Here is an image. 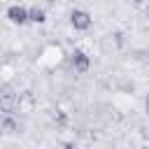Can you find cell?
I'll list each match as a JSON object with an SVG mask.
<instances>
[{"label":"cell","mask_w":149,"mask_h":149,"mask_svg":"<svg viewBox=\"0 0 149 149\" xmlns=\"http://www.w3.org/2000/svg\"><path fill=\"white\" fill-rule=\"evenodd\" d=\"M135 2H142V0H135Z\"/></svg>","instance_id":"cell-9"},{"label":"cell","mask_w":149,"mask_h":149,"mask_svg":"<svg viewBox=\"0 0 149 149\" xmlns=\"http://www.w3.org/2000/svg\"><path fill=\"white\" fill-rule=\"evenodd\" d=\"M70 21H72V26H74L77 30H86V28L91 26V14L84 12V9H74V12L70 14Z\"/></svg>","instance_id":"cell-1"},{"label":"cell","mask_w":149,"mask_h":149,"mask_svg":"<svg viewBox=\"0 0 149 149\" xmlns=\"http://www.w3.org/2000/svg\"><path fill=\"white\" fill-rule=\"evenodd\" d=\"M72 65H74V70L86 72V70H88V56H86L81 49H74V54H72Z\"/></svg>","instance_id":"cell-3"},{"label":"cell","mask_w":149,"mask_h":149,"mask_svg":"<svg viewBox=\"0 0 149 149\" xmlns=\"http://www.w3.org/2000/svg\"><path fill=\"white\" fill-rule=\"evenodd\" d=\"M0 126H2L7 133H14V130H19V123H16L12 116H2V119H0Z\"/></svg>","instance_id":"cell-6"},{"label":"cell","mask_w":149,"mask_h":149,"mask_svg":"<svg viewBox=\"0 0 149 149\" xmlns=\"http://www.w3.org/2000/svg\"><path fill=\"white\" fill-rule=\"evenodd\" d=\"M54 121H56V123H65V121H68L65 112H56V114H54Z\"/></svg>","instance_id":"cell-7"},{"label":"cell","mask_w":149,"mask_h":149,"mask_svg":"<svg viewBox=\"0 0 149 149\" xmlns=\"http://www.w3.org/2000/svg\"><path fill=\"white\" fill-rule=\"evenodd\" d=\"M7 19L12 21V23H26L28 21V9H23L21 5H12L9 9H7Z\"/></svg>","instance_id":"cell-2"},{"label":"cell","mask_w":149,"mask_h":149,"mask_svg":"<svg viewBox=\"0 0 149 149\" xmlns=\"http://www.w3.org/2000/svg\"><path fill=\"white\" fill-rule=\"evenodd\" d=\"M28 21L44 23V21H47V14H44V9H40V7H33V9H28Z\"/></svg>","instance_id":"cell-5"},{"label":"cell","mask_w":149,"mask_h":149,"mask_svg":"<svg viewBox=\"0 0 149 149\" xmlns=\"http://www.w3.org/2000/svg\"><path fill=\"white\" fill-rule=\"evenodd\" d=\"M14 107H16V98H14L12 93H0V112L12 114Z\"/></svg>","instance_id":"cell-4"},{"label":"cell","mask_w":149,"mask_h":149,"mask_svg":"<svg viewBox=\"0 0 149 149\" xmlns=\"http://www.w3.org/2000/svg\"><path fill=\"white\" fill-rule=\"evenodd\" d=\"M47 2H54V0H47Z\"/></svg>","instance_id":"cell-8"}]
</instances>
